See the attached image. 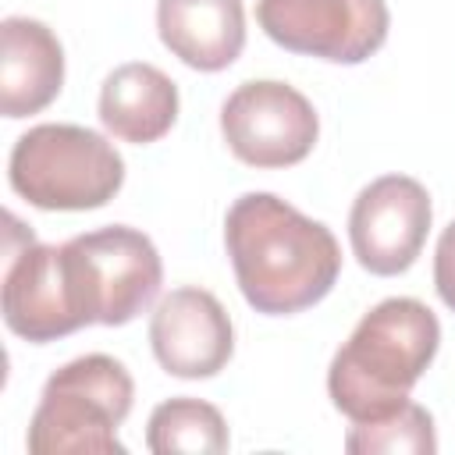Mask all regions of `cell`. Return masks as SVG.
<instances>
[{
    "mask_svg": "<svg viewBox=\"0 0 455 455\" xmlns=\"http://www.w3.org/2000/svg\"><path fill=\"white\" fill-rule=\"evenodd\" d=\"M224 245L245 302L267 316L316 306L341 274V249L331 228L274 192H245L231 203Z\"/></svg>",
    "mask_w": 455,
    "mask_h": 455,
    "instance_id": "cell-1",
    "label": "cell"
},
{
    "mask_svg": "<svg viewBox=\"0 0 455 455\" xmlns=\"http://www.w3.org/2000/svg\"><path fill=\"white\" fill-rule=\"evenodd\" d=\"M441 345V323L419 299L377 302L334 352L327 395L352 423L380 419L409 402Z\"/></svg>",
    "mask_w": 455,
    "mask_h": 455,
    "instance_id": "cell-2",
    "label": "cell"
},
{
    "mask_svg": "<svg viewBox=\"0 0 455 455\" xmlns=\"http://www.w3.org/2000/svg\"><path fill=\"white\" fill-rule=\"evenodd\" d=\"M135 384L103 352L64 363L39 395L28 423L32 455H124L117 427L128 419Z\"/></svg>",
    "mask_w": 455,
    "mask_h": 455,
    "instance_id": "cell-3",
    "label": "cell"
},
{
    "mask_svg": "<svg viewBox=\"0 0 455 455\" xmlns=\"http://www.w3.org/2000/svg\"><path fill=\"white\" fill-rule=\"evenodd\" d=\"M11 188L36 210H96L124 185V160L82 124H36L7 160Z\"/></svg>",
    "mask_w": 455,
    "mask_h": 455,
    "instance_id": "cell-4",
    "label": "cell"
},
{
    "mask_svg": "<svg viewBox=\"0 0 455 455\" xmlns=\"http://www.w3.org/2000/svg\"><path fill=\"white\" fill-rule=\"evenodd\" d=\"M60 267L82 327H121L135 320L156 299L164 281V263L153 238L124 224L68 238L60 245Z\"/></svg>",
    "mask_w": 455,
    "mask_h": 455,
    "instance_id": "cell-5",
    "label": "cell"
},
{
    "mask_svg": "<svg viewBox=\"0 0 455 455\" xmlns=\"http://www.w3.org/2000/svg\"><path fill=\"white\" fill-rule=\"evenodd\" d=\"M259 28L284 50L331 64H363L387 39L384 0H259Z\"/></svg>",
    "mask_w": 455,
    "mask_h": 455,
    "instance_id": "cell-6",
    "label": "cell"
},
{
    "mask_svg": "<svg viewBox=\"0 0 455 455\" xmlns=\"http://www.w3.org/2000/svg\"><path fill=\"white\" fill-rule=\"evenodd\" d=\"M228 149L249 167H291L316 146L320 121L313 103L288 82H245L220 107Z\"/></svg>",
    "mask_w": 455,
    "mask_h": 455,
    "instance_id": "cell-7",
    "label": "cell"
},
{
    "mask_svg": "<svg viewBox=\"0 0 455 455\" xmlns=\"http://www.w3.org/2000/svg\"><path fill=\"white\" fill-rule=\"evenodd\" d=\"M430 196L409 174H384L370 181L348 213L352 252L363 270L377 277L405 274L430 231Z\"/></svg>",
    "mask_w": 455,
    "mask_h": 455,
    "instance_id": "cell-8",
    "label": "cell"
},
{
    "mask_svg": "<svg viewBox=\"0 0 455 455\" xmlns=\"http://www.w3.org/2000/svg\"><path fill=\"white\" fill-rule=\"evenodd\" d=\"M149 345L171 377L203 380L228 366L235 352V327L213 291L174 288L149 316Z\"/></svg>",
    "mask_w": 455,
    "mask_h": 455,
    "instance_id": "cell-9",
    "label": "cell"
},
{
    "mask_svg": "<svg viewBox=\"0 0 455 455\" xmlns=\"http://www.w3.org/2000/svg\"><path fill=\"white\" fill-rule=\"evenodd\" d=\"M4 323L36 345L75 334L82 323L71 309L60 245L28 238L21 249H4Z\"/></svg>",
    "mask_w": 455,
    "mask_h": 455,
    "instance_id": "cell-10",
    "label": "cell"
},
{
    "mask_svg": "<svg viewBox=\"0 0 455 455\" xmlns=\"http://www.w3.org/2000/svg\"><path fill=\"white\" fill-rule=\"evenodd\" d=\"M64 85L60 39L36 18H4L0 25V110L4 117L39 114Z\"/></svg>",
    "mask_w": 455,
    "mask_h": 455,
    "instance_id": "cell-11",
    "label": "cell"
},
{
    "mask_svg": "<svg viewBox=\"0 0 455 455\" xmlns=\"http://www.w3.org/2000/svg\"><path fill=\"white\" fill-rule=\"evenodd\" d=\"M164 46L196 71H224L245 46L242 0H156Z\"/></svg>",
    "mask_w": 455,
    "mask_h": 455,
    "instance_id": "cell-12",
    "label": "cell"
},
{
    "mask_svg": "<svg viewBox=\"0 0 455 455\" xmlns=\"http://www.w3.org/2000/svg\"><path fill=\"white\" fill-rule=\"evenodd\" d=\"M100 121L121 142H156L178 121V85L146 60L121 64L100 89Z\"/></svg>",
    "mask_w": 455,
    "mask_h": 455,
    "instance_id": "cell-13",
    "label": "cell"
},
{
    "mask_svg": "<svg viewBox=\"0 0 455 455\" xmlns=\"http://www.w3.org/2000/svg\"><path fill=\"white\" fill-rule=\"evenodd\" d=\"M146 448L156 455H220L228 451V423L220 409L203 398H171L149 412Z\"/></svg>",
    "mask_w": 455,
    "mask_h": 455,
    "instance_id": "cell-14",
    "label": "cell"
},
{
    "mask_svg": "<svg viewBox=\"0 0 455 455\" xmlns=\"http://www.w3.org/2000/svg\"><path fill=\"white\" fill-rule=\"evenodd\" d=\"M345 451L352 455H434L437 451V434H434V416L416 405L402 402L395 412L366 423H352L345 434Z\"/></svg>",
    "mask_w": 455,
    "mask_h": 455,
    "instance_id": "cell-15",
    "label": "cell"
},
{
    "mask_svg": "<svg viewBox=\"0 0 455 455\" xmlns=\"http://www.w3.org/2000/svg\"><path fill=\"white\" fill-rule=\"evenodd\" d=\"M434 288L441 302L455 313V220L441 231L437 249H434Z\"/></svg>",
    "mask_w": 455,
    "mask_h": 455,
    "instance_id": "cell-16",
    "label": "cell"
}]
</instances>
